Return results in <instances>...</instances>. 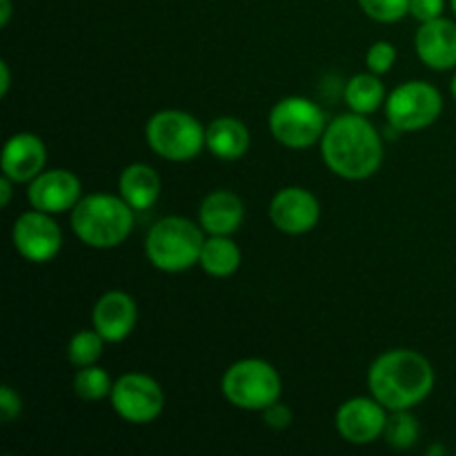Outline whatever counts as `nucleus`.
<instances>
[{
	"label": "nucleus",
	"instance_id": "nucleus-1",
	"mask_svg": "<svg viewBox=\"0 0 456 456\" xmlns=\"http://www.w3.org/2000/svg\"><path fill=\"white\" fill-rule=\"evenodd\" d=\"M321 154L330 172L346 181H365L383 163V142L363 114H343L325 127Z\"/></svg>",
	"mask_w": 456,
	"mask_h": 456
},
{
	"label": "nucleus",
	"instance_id": "nucleus-2",
	"mask_svg": "<svg viewBox=\"0 0 456 456\" xmlns=\"http://www.w3.org/2000/svg\"><path fill=\"white\" fill-rule=\"evenodd\" d=\"M370 395L395 410H412L423 403L435 387V370L423 354L414 350H390L374 359L368 372Z\"/></svg>",
	"mask_w": 456,
	"mask_h": 456
},
{
	"label": "nucleus",
	"instance_id": "nucleus-3",
	"mask_svg": "<svg viewBox=\"0 0 456 456\" xmlns=\"http://www.w3.org/2000/svg\"><path fill=\"white\" fill-rule=\"evenodd\" d=\"M134 212L136 209L120 194L83 196L71 209V230L94 249L118 248L132 234Z\"/></svg>",
	"mask_w": 456,
	"mask_h": 456
},
{
	"label": "nucleus",
	"instance_id": "nucleus-4",
	"mask_svg": "<svg viewBox=\"0 0 456 456\" xmlns=\"http://www.w3.org/2000/svg\"><path fill=\"white\" fill-rule=\"evenodd\" d=\"M205 230L185 216H165L150 227L145 254L151 265L167 274L185 272L200 258Z\"/></svg>",
	"mask_w": 456,
	"mask_h": 456
},
{
	"label": "nucleus",
	"instance_id": "nucleus-5",
	"mask_svg": "<svg viewBox=\"0 0 456 456\" xmlns=\"http://www.w3.org/2000/svg\"><path fill=\"white\" fill-rule=\"evenodd\" d=\"M221 390L234 408L263 412L267 405L281 399L283 383L272 363L263 359H243L225 370Z\"/></svg>",
	"mask_w": 456,
	"mask_h": 456
},
{
	"label": "nucleus",
	"instance_id": "nucleus-6",
	"mask_svg": "<svg viewBox=\"0 0 456 456\" xmlns=\"http://www.w3.org/2000/svg\"><path fill=\"white\" fill-rule=\"evenodd\" d=\"M145 138L160 159L187 163L205 147V127L187 111L160 110L147 120Z\"/></svg>",
	"mask_w": 456,
	"mask_h": 456
},
{
	"label": "nucleus",
	"instance_id": "nucleus-7",
	"mask_svg": "<svg viewBox=\"0 0 456 456\" xmlns=\"http://www.w3.org/2000/svg\"><path fill=\"white\" fill-rule=\"evenodd\" d=\"M325 114L314 101L303 96L281 98L270 111V132L283 147L305 150L319 142L325 132Z\"/></svg>",
	"mask_w": 456,
	"mask_h": 456
},
{
	"label": "nucleus",
	"instance_id": "nucleus-8",
	"mask_svg": "<svg viewBox=\"0 0 456 456\" xmlns=\"http://www.w3.org/2000/svg\"><path fill=\"white\" fill-rule=\"evenodd\" d=\"M444 111V98L439 89L426 80H410L392 89L386 98L387 123L396 132H419L435 123Z\"/></svg>",
	"mask_w": 456,
	"mask_h": 456
},
{
	"label": "nucleus",
	"instance_id": "nucleus-9",
	"mask_svg": "<svg viewBox=\"0 0 456 456\" xmlns=\"http://www.w3.org/2000/svg\"><path fill=\"white\" fill-rule=\"evenodd\" d=\"M110 401L116 414L134 426L156 421L165 408L163 387L159 386L156 379L141 372H129L116 379Z\"/></svg>",
	"mask_w": 456,
	"mask_h": 456
},
{
	"label": "nucleus",
	"instance_id": "nucleus-10",
	"mask_svg": "<svg viewBox=\"0 0 456 456\" xmlns=\"http://www.w3.org/2000/svg\"><path fill=\"white\" fill-rule=\"evenodd\" d=\"M12 240L16 252L29 263H49L62 248V232L53 214L31 208L13 223Z\"/></svg>",
	"mask_w": 456,
	"mask_h": 456
},
{
	"label": "nucleus",
	"instance_id": "nucleus-11",
	"mask_svg": "<svg viewBox=\"0 0 456 456\" xmlns=\"http://www.w3.org/2000/svg\"><path fill=\"white\" fill-rule=\"evenodd\" d=\"M387 426V408L374 396L347 399L337 412V430L347 444L368 445L383 436Z\"/></svg>",
	"mask_w": 456,
	"mask_h": 456
},
{
	"label": "nucleus",
	"instance_id": "nucleus-12",
	"mask_svg": "<svg viewBox=\"0 0 456 456\" xmlns=\"http://www.w3.org/2000/svg\"><path fill=\"white\" fill-rule=\"evenodd\" d=\"M319 199L303 187H285V190L276 191L270 203L272 225L283 234H307L319 225Z\"/></svg>",
	"mask_w": 456,
	"mask_h": 456
},
{
	"label": "nucleus",
	"instance_id": "nucleus-13",
	"mask_svg": "<svg viewBox=\"0 0 456 456\" xmlns=\"http://www.w3.org/2000/svg\"><path fill=\"white\" fill-rule=\"evenodd\" d=\"M27 200L34 209L47 214H62L74 209L80 196V181L69 169H43L31 183H27Z\"/></svg>",
	"mask_w": 456,
	"mask_h": 456
},
{
	"label": "nucleus",
	"instance_id": "nucleus-14",
	"mask_svg": "<svg viewBox=\"0 0 456 456\" xmlns=\"http://www.w3.org/2000/svg\"><path fill=\"white\" fill-rule=\"evenodd\" d=\"M92 321L94 330H98L107 343L125 341L138 323L136 301L120 289L105 292L94 305Z\"/></svg>",
	"mask_w": 456,
	"mask_h": 456
},
{
	"label": "nucleus",
	"instance_id": "nucleus-15",
	"mask_svg": "<svg viewBox=\"0 0 456 456\" xmlns=\"http://www.w3.org/2000/svg\"><path fill=\"white\" fill-rule=\"evenodd\" d=\"M47 163V147L36 134H13L3 147L0 167L13 183H31Z\"/></svg>",
	"mask_w": 456,
	"mask_h": 456
},
{
	"label": "nucleus",
	"instance_id": "nucleus-16",
	"mask_svg": "<svg viewBox=\"0 0 456 456\" xmlns=\"http://www.w3.org/2000/svg\"><path fill=\"white\" fill-rule=\"evenodd\" d=\"M414 47L419 58L432 69H452L456 67V22L444 16L421 22L414 36Z\"/></svg>",
	"mask_w": 456,
	"mask_h": 456
},
{
	"label": "nucleus",
	"instance_id": "nucleus-17",
	"mask_svg": "<svg viewBox=\"0 0 456 456\" xmlns=\"http://www.w3.org/2000/svg\"><path fill=\"white\" fill-rule=\"evenodd\" d=\"M243 200L225 190L208 194L199 208V225L208 236H232L243 225Z\"/></svg>",
	"mask_w": 456,
	"mask_h": 456
},
{
	"label": "nucleus",
	"instance_id": "nucleus-18",
	"mask_svg": "<svg viewBox=\"0 0 456 456\" xmlns=\"http://www.w3.org/2000/svg\"><path fill=\"white\" fill-rule=\"evenodd\" d=\"M205 147L221 160H239L249 150V129L243 120L221 116L205 129Z\"/></svg>",
	"mask_w": 456,
	"mask_h": 456
},
{
	"label": "nucleus",
	"instance_id": "nucleus-19",
	"mask_svg": "<svg viewBox=\"0 0 456 456\" xmlns=\"http://www.w3.org/2000/svg\"><path fill=\"white\" fill-rule=\"evenodd\" d=\"M118 194L136 212L150 209L160 196V176L154 167L145 163H134L125 167L118 176Z\"/></svg>",
	"mask_w": 456,
	"mask_h": 456
},
{
	"label": "nucleus",
	"instance_id": "nucleus-20",
	"mask_svg": "<svg viewBox=\"0 0 456 456\" xmlns=\"http://www.w3.org/2000/svg\"><path fill=\"white\" fill-rule=\"evenodd\" d=\"M199 265L214 279H227L240 267V249L230 236H208L200 249Z\"/></svg>",
	"mask_w": 456,
	"mask_h": 456
},
{
	"label": "nucleus",
	"instance_id": "nucleus-21",
	"mask_svg": "<svg viewBox=\"0 0 456 456\" xmlns=\"http://www.w3.org/2000/svg\"><path fill=\"white\" fill-rule=\"evenodd\" d=\"M346 102L356 114H372L386 102V87L377 74H356L346 85Z\"/></svg>",
	"mask_w": 456,
	"mask_h": 456
},
{
	"label": "nucleus",
	"instance_id": "nucleus-22",
	"mask_svg": "<svg viewBox=\"0 0 456 456\" xmlns=\"http://www.w3.org/2000/svg\"><path fill=\"white\" fill-rule=\"evenodd\" d=\"M105 338L101 337L98 330H80L71 337L69 346H67V361L74 368H87V365H96V361L102 356V347H105Z\"/></svg>",
	"mask_w": 456,
	"mask_h": 456
},
{
	"label": "nucleus",
	"instance_id": "nucleus-23",
	"mask_svg": "<svg viewBox=\"0 0 456 456\" xmlns=\"http://www.w3.org/2000/svg\"><path fill=\"white\" fill-rule=\"evenodd\" d=\"M111 387H114V381H111L110 374L102 368H96V365L78 368V372L74 377L76 396L87 401V403L107 399L111 395Z\"/></svg>",
	"mask_w": 456,
	"mask_h": 456
},
{
	"label": "nucleus",
	"instance_id": "nucleus-24",
	"mask_svg": "<svg viewBox=\"0 0 456 456\" xmlns=\"http://www.w3.org/2000/svg\"><path fill=\"white\" fill-rule=\"evenodd\" d=\"M419 435H421V426H419L417 417L410 414V410H395L392 417H387L383 439L395 450L412 448L419 441Z\"/></svg>",
	"mask_w": 456,
	"mask_h": 456
},
{
	"label": "nucleus",
	"instance_id": "nucleus-25",
	"mask_svg": "<svg viewBox=\"0 0 456 456\" xmlns=\"http://www.w3.org/2000/svg\"><path fill=\"white\" fill-rule=\"evenodd\" d=\"M359 4L377 22H396L410 13V0H359Z\"/></svg>",
	"mask_w": 456,
	"mask_h": 456
},
{
	"label": "nucleus",
	"instance_id": "nucleus-26",
	"mask_svg": "<svg viewBox=\"0 0 456 456\" xmlns=\"http://www.w3.org/2000/svg\"><path fill=\"white\" fill-rule=\"evenodd\" d=\"M396 62V47L387 40H377V43L370 45L368 53H365V65L372 74L383 76L395 67Z\"/></svg>",
	"mask_w": 456,
	"mask_h": 456
},
{
	"label": "nucleus",
	"instance_id": "nucleus-27",
	"mask_svg": "<svg viewBox=\"0 0 456 456\" xmlns=\"http://www.w3.org/2000/svg\"><path fill=\"white\" fill-rule=\"evenodd\" d=\"M22 412V399L12 386L0 387V419L3 423H12L13 419L20 417Z\"/></svg>",
	"mask_w": 456,
	"mask_h": 456
},
{
	"label": "nucleus",
	"instance_id": "nucleus-28",
	"mask_svg": "<svg viewBox=\"0 0 456 456\" xmlns=\"http://www.w3.org/2000/svg\"><path fill=\"white\" fill-rule=\"evenodd\" d=\"M263 421H265V426H270L272 430H285V428L292 426L294 414L292 410L285 403H281L279 399L276 403L267 405V408L263 410Z\"/></svg>",
	"mask_w": 456,
	"mask_h": 456
},
{
	"label": "nucleus",
	"instance_id": "nucleus-29",
	"mask_svg": "<svg viewBox=\"0 0 456 456\" xmlns=\"http://www.w3.org/2000/svg\"><path fill=\"white\" fill-rule=\"evenodd\" d=\"M410 13L419 22L435 20L444 13V0H410Z\"/></svg>",
	"mask_w": 456,
	"mask_h": 456
},
{
	"label": "nucleus",
	"instance_id": "nucleus-30",
	"mask_svg": "<svg viewBox=\"0 0 456 456\" xmlns=\"http://www.w3.org/2000/svg\"><path fill=\"white\" fill-rule=\"evenodd\" d=\"M12 190H13V181L3 174V178H0V203H3V208H7L9 200H12Z\"/></svg>",
	"mask_w": 456,
	"mask_h": 456
},
{
	"label": "nucleus",
	"instance_id": "nucleus-31",
	"mask_svg": "<svg viewBox=\"0 0 456 456\" xmlns=\"http://www.w3.org/2000/svg\"><path fill=\"white\" fill-rule=\"evenodd\" d=\"M9 85H12V76H9L7 62H0V96H7Z\"/></svg>",
	"mask_w": 456,
	"mask_h": 456
},
{
	"label": "nucleus",
	"instance_id": "nucleus-32",
	"mask_svg": "<svg viewBox=\"0 0 456 456\" xmlns=\"http://www.w3.org/2000/svg\"><path fill=\"white\" fill-rule=\"evenodd\" d=\"M12 18V0H0V25L7 27Z\"/></svg>",
	"mask_w": 456,
	"mask_h": 456
},
{
	"label": "nucleus",
	"instance_id": "nucleus-33",
	"mask_svg": "<svg viewBox=\"0 0 456 456\" xmlns=\"http://www.w3.org/2000/svg\"><path fill=\"white\" fill-rule=\"evenodd\" d=\"M450 92H452V96H454V101H456V76L452 78V85H450Z\"/></svg>",
	"mask_w": 456,
	"mask_h": 456
},
{
	"label": "nucleus",
	"instance_id": "nucleus-34",
	"mask_svg": "<svg viewBox=\"0 0 456 456\" xmlns=\"http://www.w3.org/2000/svg\"><path fill=\"white\" fill-rule=\"evenodd\" d=\"M450 3H452V9H454V13H456V0H450Z\"/></svg>",
	"mask_w": 456,
	"mask_h": 456
}]
</instances>
